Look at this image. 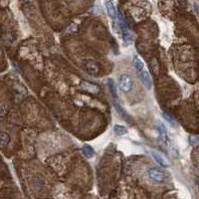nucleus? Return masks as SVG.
<instances>
[{"label":"nucleus","instance_id":"f257e3e1","mask_svg":"<svg viewBox=\"0 0 199 199\" xmlns=\"http://www.w3.org/2000/svg\"><path fill=\"white\" fill-rule=\"evenodd\" d=\"M117 16H119V23H120L119 25H120V27L123 31V40H125L126 44L129 45V44L132 43V33H130L129 27L128 23H126V19L123 17V15L120 14H120L117 13Z\"/></svg>","mask_w":199,"mask_h":199},{"label":"nucleus","instance_id":"f03ea898","mask_svg":"<svg viewBox=\"0 0 199 199\" xmlns=\"http://www.w3.org/2000/svg\"><path fill=\"white\" fill-rule=\"evenodd\" d=\"M119 86L120 91L128 94L133 88V79L129 75H122L119 80Z\"/></svg>","mask_w":199,"mask_h":199},{"label":"nucleus","instance_id":"7ed1b4c3","mask_svg":"<svg viewBox=\"0 0 199 199\" xmlns=\"http://www.w3.org/2000/svg\"><path fill=\"white\" fill-rule=\"evenodd\" d=\"M148 175L151 180L155 182H162L165 179L164 173L157 168H149L148 170Z\"/></svg>","mask_w":199,"mask_h":199},{"label":"nucleus","instance_id":"20e7f679","mask_svg":"<svg viewBox=\"0 0 199 199\" xmlns=\"http://www.w3.org/2000/svg\"><path fill=\"white\" fill-rule=\"evenodd\" d=\"M80 85H81V88H82L84 91H87V92L90 94L97 95L100 93V87L96 84L87 82V81H82Z\"/></svg>","mask_w":199,"mask_h":199},{"label":"nucleus","instance_id":"39448f33","mask_svg":"<svg viewBox=\"0 0 199 199\" xmlns=\"http://www.w3.org/2000/svg\"><path fill=\"white\" fill-rule=\"evenodd\" d=\"M151 153V156L153 157V159H154L159 165L162 166V167H168V166L170 165V163H169V161L166 159L165 156L162 155L160 152L152 151Z\"/></svg>","mask_w":199,"mask_h":199},{"label":"nucleus","instance_id":"423d86ee","mask_svg":"<svg viewBox=\"0 0 199 199\" xmlns=\"http://www.w3.org/2000/svg\"><path fill=\"white\" fill-rule=\"evenodd\" d=\"M138 74L141 75V81H142L143 85H145V87L146 88V90H151L152 87V81H151V77L148 72V70H145V68H143Z\"/></svg>","mask_w":199,"mask_h":199},{"label":"nucleus","instance_id":"0eeeda50","mask_svg":"<svg viewBox=\"0 0 199 199\" xmlns=\"http://www.w3.org/2000/svg\"><path fill=\"white\" fill-rule=\"evenodd\" d=\"M86 68H87L88 72L92 75L99 73V71H100L99 66L97 65V63H95V62H93V61H88L86 64Z\"/></svg>","mask_w":199,"mask_h":199},{"label":"nucleus","instance_id":"6e6552de","mask_svg":"<svg viewBox=\"0 0 199 199\" xmlns=\"http://www.w3.org/2000/svg\"><path fill=\"white\" fill-rule=\"evenodd\" d=\"M157 130L159 132V138H160L163 142H165L166 141H167V132H166V129H165V126H163V123H158Z\"/></svg>","mask_w":199,"mask_h":199},{"label":"nucleus","instance_id":"1a4fd4ad","mask_svg":"<svg viewBox=\"0 0 199 199\" xmlns=\"http://www.w3.org/2000/svg\"><path fill=\"white\" fill-rule=\"evenodd\" d=\"M107 13H109L110 18H113V19L117 18V12L115 5H113V3L110 2V1L107 2Z\"/></svg>","mask_w":199,"mask_h":199},{"label":"nucleus","instance_id":"9d476101","mask_svg":"<svg viewBox=\"0 0 199 199\" xmlns=\"http://www.w3.org/2000/svg\"><path fill=\"white\" fill-rule=\"evenodd\" d=\"M10 142V136L6 132H0V148H6Z\"/></svg>","mask_w":199,"mask_h":199},{"label":"nucleus","instance_id":"9b49d317","mask_svg":"<svg viewBox=\"0 0 199 199\" xmlns=\"http://www.w3.org/2000/svg\"><path fill=\"white\" fill-rule=\"evenodd\" d=\"M82 153L86 158H91V157H93L94 156L95 151L90 145H84L82 148Z\"/></svg>","mask_w":199,"mask_h":199},{"label":"nucleus","instance_id":"f8f14e48","mask_svg":"<svg viewBox=\"0 0 199 199\" xmlns=\"http://www.w3.org/2000/svg\"><path fill=\"white\" fill-rule=\"evenodd\" d=\"M132 61H133V65H135L136 71H138V73H139V72H141L143 69V68H145V64H143V62L138 58V56H136V55L133 56Z\"/></svg>","mask_w":199,"mask_h":199},{"label":"nucleus","instance_id":"ddd939ff","mask_svg":"<svg viewBox=\"0 0 199 199\" xmlns=\"http://www.w3.org/2000/svg\"><path fill=\"white\" fill-rule=\"evenodd\" d=\"M107 86H109V88H110V93H112L113 97L115 98V99H117V89L115 81H113V79H109V81H107Z\"/></svg>","mask_w":199,"mask_h":199},{"label":"nucleus","instance_id":"4468645a","mask_svg":"<svg viewBox=\"0 0 199 199\" xmlns=\"http://www.w3.org/2000/svg\"><path fill=\"white\" fill-rule=\"evenodd\" d=\"M113 130L117 133V135H123L128 133V129H126L123 126H120V125H116L113 126Z\"/></svg>","mask_w":199,"mask_h":199},{"label":"nucleus","instance_id":"2eb2a0df","mask_svg":"<svg viewBox=\"0 0 199 199\" xmlns=\"http://www.w3.org/2000/svg\"><path fill=\"white\" fill-rule=\"evenodd\" d=\"M162 116H163V117L165 119L166 122H168V123H170V125H171L172 126H174V128H175V126H177V123L175 122V120H174L173 117H172L171 116H169L168 113H162Z\"/></svg>","mask_w":199,"mask_h":199},{"label":"nucleus","instance_id":"dca6fc26","mask_svg":"<svg viewBox=\"0 0 199 199\" xmlns=\"http://www.w3.org/2000/svg\"><path fill=\"white\" fill-rule=\"evenodd\" d=\"M115 106H116V109H117V113H119L120 115L122 116L123 117H125V119H126V120H128V117H129V115H128V113H126L125 112V110H123L122 109V107L117 106V104H116Z\"/></svg>","mask_w":199,"mask_h":199},{"label":"nucleus","instance_id":"f3484780","mask_svg":"<svg viewBox=\"0 0 199 199\" xmlns=\"http://www.w3.org/2000/svg\"><path fill=\"white\" fill-rule=\"evenodd\" d=\"M1 54H2V51H1V50H0V55H1Z\"/></svg>","mask_w":199,"mask_h":199}]
</instances>
